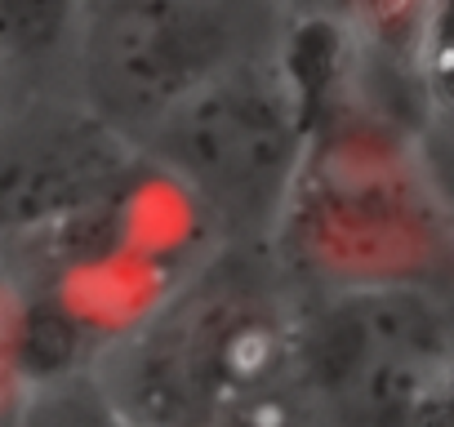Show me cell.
Segmentation results:
<instances>
[{"label": "cell", "instance_id": "obj_9", "mask_svg": "<svg viewBox=\"0 0 454 427\" xmlns=\"http://www.w3.org/2000/svg\"><path fill=\"white\" fill-rule=\"evenodd\" d=\"M0 427H138V423L103 392V383L90 369H81L32 383L0 418Z\"/></svg>", "mask_w": 454, "mask_h": 427}, {"label": "cell", "instance_id": "obj_4", "mask_svg": "<svg viewBox=\"0 0 454 427\" xmlns=\"http://www.w3.org/2000/svg\"><path fill=\"white\" fill-rule=\"evenodd\" d=\"M290 36V0H90L76 103L138 147L196 89Z\"/></svg>", "mask_w": 454, "mask_h": 427}, {"label": "cell", "instance_id": "obj_6", "mask_svg": "<svg viewBox=\"0 0 454 427\" xmlns=\"http://www.w3.org/2000/svg\"><path fill=\"white\" fill-rule=\"evenodd\" d=\"M134 143L76 98H27L0 120V250H19L98 200L134 160Z\"/></svg>", "mask_w": 454, "mask_h": 427}, {"label": "cell", "instance_id": "obj_5", "mask_svg": "<svg viewBox=\"0 0 454 427\" xmlns=\"http://www.w3.org/2000/svg\"><path fill=\"white\" fill-rule=\"evenodd\" d=\"M450 374V299L423 290L303 294L286 383L303 427H423Z\"/></svg>", "mask_w": 454, "mask_h": 427}, {"label": "cell", "instance_id": "obj_3", "mask_svg": "<svg viewBox=\"0 0 454 427\" xmlns=\"http://www.w3.org/2000/svg\"><path fill=\"white\" fill-rule=\"evenodd\" d=\"M308 138L312 107L286 45L196 89L138 151L187 187L223 245H272L308 160Z\"/></svg>", "mask_w": 454, "mask_h": 427}, {"label": "cell", "instance_id": "obj_7", "mask_svg": "<svg viewBox=\"0 0 454 427\" xmlns=\"http://www.w3.org/2000/svg\"><path fill=\"white\" fill-rule=\"evenodd\" d=\"M290 5L299 19L330 27L374 76L423 98V54L436 0H290Z\"/></svg>", "mask_w": 454, "mask_h": 427}, {"label": "cell", "instance_id": "obj_2", "mask_svg": "<svg viewBox=\"0 0 454 427\" xmlns=\"http://www.w3.org/2000/svg\"><path fill=\"white\" fill-rule=\"evenodd\" d=\"M299 303L272 245H223L90 374L138 427H223L290 383Z\"/></svg>", "mask_w": 454, "mask_h": 427}, {"label": "cell", "instance_id": "obj_8", "mask_svg": "<svg viewBox=\"0 0 454 427\" xmlns=\"http://www.w3.org/2000/svg\"><path fill=\"white\" fill-rule=\"evenodd\" d=\"M90 0H0V76L23 98H76Z\"/></svg>", "mask_w": 454, "mask_h": 427}, {"label": "cell", "instance_id": "obj_1", "mask_svg": "<svg viewBox=\"0 0 454 427\" xmlns=\"http://www.w3.org/2000/svg\"><path fill=\"white\" fill-rule=\"evenodd\" d=\"M312 107L308 160L272 241L299 294L423 290L454 303V200L427 156V107L294 14Z\"/></svg>", "mask_w": 454, "mask_h": 427}, {"label": "cell", "instance_id": "obj_10", "mask_svg": "<svg viewBox=\"0 0 454 427\" xmlns=\"http://www.w3.org/2000/svg\"><path fill=\"white\" fill-rule=\"evenodd\" d=\"M27 392V361H23V303L10 259L0 254V418Z\"/></svg>", "mask_w": 454, "mask_h": 427}]
</instances>
